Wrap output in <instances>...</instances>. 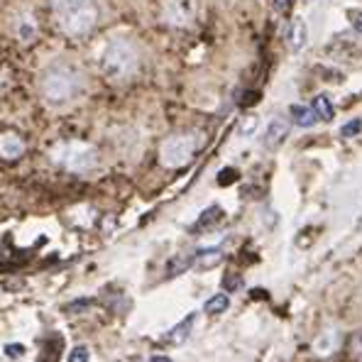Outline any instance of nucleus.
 Segmentation results:
<instances>
[{
    "mask_svg": "<svg viewBox=\"0 0 362 362\" xmlns=\"http://www.w3.org/2000/svg\"><path fill=\"white\" fill-rule=\"evenodd\" d=\"M223 257V250L218 247H208V250H199L194 255V265L201 267V270H208V267H216Z\"/></svg>",
    "mask_w": 362,
    "mask_h": 362,
    "instance_id": "ddd939ff",
    "label": "nucleus"
},
{
    "mask_svg": "<svg viewBox=\"0 0 362 362\" xmlns=\"http://www.w3.org/2000/svg\"><path fill=\"white\" fill-rule=\"evenodd\" d=\"M89 358H91V353L86 345H79V348H74L69 353V362H89Z\"/></svg>",
    "mask_w": 362,
    "mask_h": 362,
    "instance_id": "aec40b11",
    "label": "nucleus"
},
{
    "mask_svg": "<svg viewBox=\"0 0 362 362\" xmlns=\"http://www.w3.org/2000/svg\"><path fill=\"white\" fill-rule=\"evenodd\" d=\"M255 127H257V118H255V116H250L247 120H242L240 132H242V135H252V132H255Z\"/></svg>",
    "mask_w": 362,
    "mask_h": 362,
    "instance_id": "412c9836",
    "label": "nucleus"
},
{
    "mask_svg": "<svg viewBox=\"0 0 362 362\" xmlns=\"http://www.w3.org/2000/svg\"><path fill=\"white\" fill-rule=\"evenodd\" d=\"M194 323H196V313H189V316H186L184 320H179L169 333H164V343H169V345L186 343V338H189L191 330H194Z\"/></svg>",
    "mask_w": 362,
    "mask_h": 362,
    "instance_id": "9d476101",
    "label": "nucleus"
},
{
    "mask_svg": "<svg viewBox=\"0 0 362 362\" xmlns=\"http://www.w3.org/2000/svg\"><path fill=\"white\" fill-rule=\"evenodd\" d=\"M360 132H362V120H360V118H355V120L345 123V125L340 127V137H343V139H350V137L360 135Z\"/></svg>",
    "mask_w": 362,
    "mask_h": 362,
    "instance_id": "6ab92c4d",
    "label": "nucleus"
},
{
    "mask_svg": "<svg viewBox=\"0 0 362 362\" xmlns=\"http://www.w3.org/2000/svg\"><path fill=\"white\" fill-rule=\"evenodd\" d=\"M23 353H25L23 345H8V348H5V355H10V358H20Z\"/></svg>",
    "mask_w": 362,
    "mask_h": 362,
    "instance_id": "5701e85b",
    "label": "nucleus"
},
{
    "mask_svg": "<svg viewBox=\"0 0 362 362\" xmlns=\"http://www.w3.org/2000/svg\"><path fill=\"white\" fill-rule=\"evenodd\" d=\"M289 120L299 127H313L318 123V118L311 106H292L289 108Z\"/></svg>",
    "mask_w": 362,
    "mask_h": 362,
    "instance_id": "f8f14e48",
    "label": "nucleus"
},
{
    "mask_svg": "<svg viewBox=\"0 0 362 362\" xmlns=\"http://www.w3.org/2000/svg\"><path fill=\"white\" fill-rule=\"evenodd\" d=\"M191 265H194V255H179V257H174V260L169 262L167 274H169V277H177V274H181L184 270H189Z\"/></svg>",
    "mask_w": 362,
    "mask_h": 362,
    "instance_id": "f3484780",
    "label": "nucleus"
},
{
    "mask_svg": "<svg viewBox=\"0 0 362 362\" xmlns=\"http://www.w3.org/2000/svg\"><path fill=\"white\" fill-rule=\"evenodd\" d=\"M25 152V142L15 132H3L0 135V157L3 159H18Z\"/></svg>",
    "mask_w": 362,
    "mask_h": 362,
    "instance_id": "1a4fd4ad",
    "label": "nucleus"
},
{
    "mask_svg": "<svg viewBox=\"0 0 362 362\" xmlns=\"http://www.w3.org/2000/svg\"><path fill=\"white\" fill-rule=\"evenodd\" d=\"M235 179V172H232V169H227V172H220V184H230V181Z\"/></svg>",
    "mask_w": 362,
    "mask_h": 362,
    "instance_id": "b1692460",
    "label": "nucleus"
},
{
    "mask_svg": "<svg viewBox=\"0 0 362 362\" xmlns=\"http://www.w3.org/2000/svg\"><path fill=\"white\" fill-rule=\"evenodd\" d=\"M196 15V3L194 0H167L164 5V23L177 25V27H184L194 20Z\"/></svg>",
    "mask_w": 362,
    "mask_h": 362,
    "instance_id": "423d86ee",
    "label": "nucleus"
},
{
    "mask_svg": "<svg viewBox=\"0 0 362 362\" xmlns=\"http://www.w3.org/2000/svg\"><path fill=\"white\" fill-rule=\"evenodd\" d=\"M274 8H277L279 15H289L294 8V0H274Z\"/></svg>",
    "mask_w": 362,
    "mask_h": 362,
    "instance_id": "4be33fe9",
    "label": "nucleus"
},
{
    "mask_svg": "<svg viewBox=\"0 0 362 362\" xmlns=\"http://www.w3.org/2000/svg\"><path fill=\"white\" fill-rule=\"evenodd\" d=\"M81 89V76L71 66H51L42 79V91L51 103H66Z\"/></svg>",
    "mask_w": 362,
    "mask_h": 362,
    "instance_id": "20e7f679",
    "label": "nucleus"
},
{
    "mask_svg": "<svg viewBox=\"0 0 362 362\" xmlns=\"http://www.w3.org/2000/svg\"><path fill=\"white\" fill-rule=\"evenodd\" d=\"M227 306H230V297L227 294H213V297L206 301L204 311L208 313V316H218V313H225Z\"/></svg>",
    "mask_w": 362,
    "mask_h": 362,
    "instance_id": "2eb2a0df",
    "label": "nucleus"
},
{
    "mask_svg": "<svg viewBox=\"0 0 362 362\" xmlns=\"http://www.w3.org/2000/svg\"><path fill=\"white\" fill-rule=\"evenodd\" d=\"M308 42V27L301 18H294L292 25H289V46L292 51H301Z\"/></svg>",
    "mask_w": 362,
    "mask_h": 362,
    "instance_id": "9b49d317",
    "label": "nucleus"
},
{
    "mask_svg": "<svg viewBox=\"0 0 362 362\" xmlns=\"http://www.w3.org/2000/svg\"><path fill=\"white\" fill-rule=\"evenodd\" d=\"M340 348H343V335H340L338 325H328V328H323L316 338H313V353H316L318 358H330V355H335Z\"/></svg>",
    "mask_w": 362,
    "mask_h": 362,
    "instance_id": "0eeeda50",
    "label": "nucleus"
},
{
    "mask_svg": "<svg viewBox=\"0 0 362 362\" xmlns=\"http://www.w3.org/2000/svg\"><path fill=\"white\" fill-rule=\"evenodd\" d=\"M220 218H223V211H220L218 206H211V208L204 211V213H201V218L196 220L194 230H204V227H211L213 223H218Z\"/></svg>",
    "mask_w": 362,
    "mask_h": 362,
    "instance_id": "dca6fc26",
    "label": "nucleus"
},
{
    "mask_svg": "<svg viewBox=\"0 0 362 362\" xmlns=\"http://www.w3.org/2000/svg\"><path fill=\"white\" fill-rule=\"evenodd\" d=\"M152 362H172V360H169V358H164V355H154Z\"/></svg>",
    "mask_w": 362,
    "mask_h": 362,
    "instance_id": "a878e982",
    "label": "nucleus"
},
{
    "mask_svg": "<svg viewBox=\"0 0 362 362\" xmlns=\"http://www.w3.org/2000/svg\"><path fill=\"white\" fill-rule=\"evenodd\" d=\"M353 25H355V30H358V32H362V13H353Z\"/></svg>",
    "mask_w": 362,
    "mask_h": 362,
    "instance_id": "393cba45",
    "label": "nucleus"
},
{
    "mask_svg": "<svg viewBox=\"0 0 362 362\" xmlns=\"http://www.w3.org/2000/svg\"><path fill=\"white\" fill-rule=\"evenodd\" d=\"M348 355L355 362H362V328H358L355 333H350V338H348Z\"/></svg>",
    "mask_w": 362,
    "mask_h": 362,
    "instance_id": "a211bd4d",
    "label": "nucleus"
},
{
    "mask_svg": "<svg viewBox=\"0 0 362 362\" xmlns=\"http://www.w3.org/2000/svg\"><path fill=\"white\" fill-rule=\"evenodd\" d=\"M101 69L111 81H127L137 71V51L127 39H113L108 42L101 56Z\"/></svg>",
    "mask_w": 362,
    "mask_h": 362,
    "instance_id": "f03ea898",
    "label": "nucleus"
},
{
    "mask_svg": "<svg viewBox=\"0 0 362 362\" xmlns=\"http://www.w3.org/2000/svg\"><path fill=\"white\" fill-rule=\"evenodd\" d=\"M51 159H54L59 167L69 169V172L86 174L98 164V152L89 142H76V139H71V142L56 144V147L51 149Z\"/></svg>",
    "mask_w": 362,
    "mask_h": 362,
    "instance_id": "7ed1b4c3",
    "label": "nucleus"
},
{
    "mask_svg": "<svg viewBox=\"0 0 362 362\" xmlns=\"http://www.w3.org/2000/svg\"><path fill=\"white\" fill-rule=\"evenodd\" d=\"M196 149H199V142L194 135H172L159 147V162L167 169H181L194 159Z\"/></svg>",
    "mask_w": 362,
    "mask_h": 362,
    "instance_id": "39448f33",
    "label": "nucleus"
},
{
    "mask_svg": "<svg viewBox=\"0 0 362 362\" xmlns=\"http://www.w3.org/2000/svg\"><path fill=\"white\" fill-rule=\"evenodd\" d=\"M51 8L59 18L61 30L66 35H74V37L91 32L98 20V10L93 0H51Z\"/></svg>",
    "mask_w": 362,
    "mask_h": 362,
    "instance_id": "f257e3e1",
    "label": "nucleus"
},
{
    "mask_svg": "<svg viewBox=\"0 0 362 362\" xmlns=\"http://www.w3.org/2000/svg\"><path fill=\"white\" fill-rule=\"evenodd\" d=\"M311 108H313V113H316V118L318 120H333V116H335V108H333V103H330V98L328 96H316L313 98V103H311Z\"/></svg>",
    "mask_w": 362,
    "mask_h": 362,
    "instance_id": "4468645a",
    "label": "nucleus"
},
{
    "mask_svg": "<svg viewBox=\"0 0 362 362\" xmlns=\"http://www.w3.org/2000/svg\"><path fill=\"white\" fill-rule=\"evenodd\" d=\"M289 127H292V120H289V118L274 116L272 120L267 123V127H265V137H262V144H265L267 149H277L279 144L287 139Z\"/></svg>",
    "mask_w": 362,
    "mask_h": 362,
    "instance_id": "6e6552de",
    "label": "nucleus"
}]
</instances>
